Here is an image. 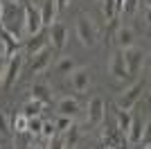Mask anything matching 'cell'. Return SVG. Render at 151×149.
I'll list each match as a JSON object with an SVG mask.
<instances>
[{
    "mask_svg": "<svg viewBox=\"0 0 151 149\" xmlns=\"http://www.w3.org/2000/svg\"><path fill=\"white\" fill-rule=\"evenodd\" d=\"M0 27L20 41L25 30V0H0Z\"/></svg>",
    "mask_w": 151,
    "mask_h": 149,
    "instance_id": "6da1fadb",
    "label": "cell"
},
{
    "mask_svg": "<svg viewBox=\"0 0 151 149\" xmlns=\"http://www.w3.org/2000/svg\"><path fill=\"white\" fill-rule=\"evenodd\" d=\"M122 59H124L126 74H129V77H135V74L142 70V66H145V50L131 45V48H126L124 52H122Z\"/></svg>",
    "mask_w": 151,
    "mask_h": 149,
    "instance_id": "7a4b0ae2",
    "label": "cell"
},
{
    "mask_svg": "<svg viewBox=\"0 0 151 149\" xmlns=\"http://www.w3.org/2000/svg\"><path fill=\"white\" fill-rule=\"evenodd\" d=\"M23 63H25V54H12L7 59V66H5V74H2V86L5 88H12L14 81L20 77V70H23Z\"/></svg>",
    "mask_w": 151,
    "mask_h": 149,
    "instance_id": "3957f363",
    "label": "cell"
},
{
    "mask_svg": "<svg viewBox=\"0 0 151 149\" xmlns=\"http://www.w3.org/2000/svg\"><path fill=\"white\" fill-rule=\"evenodd\" d=\"M77 36L81 41V45H86V48H93L97 43V30H95L93 20L88 16H79L77 18Z\"/></svg>",
    "mask_w": 151,
    "mask_h": 149,
    "instance_id": "277c9868",
    "label": "cell"
},
{
    "mask_svg": "<svg viewBox=\"0 0 151 149\" xmlns=\"http://www.w3.org/2000/svg\"><path fill=\"white\" fill-rule=\"evenodd\" d=\"M145 81H135L131 88H126L124 93L117 97V108H122V111H131L133 106H135V102H138L140 97H142V90H145Z\"/></svg>",
    "mask_w": 151,
    "mask_h": 149,
    "instance_id": "5b68a950",
    "label": "cell"
},
{
    "mask_svg": "<svg viewBox=\"0 0 151 149\" xmlns=\"http://www.w3.org/2000/svg\"><path fill=\"white\" fill-rule=\"evenodd\" d=\"M43 30V23H41V14L34 5H29L25 0V34L27 36H34L36 32Z\"/></svg>",
    "mask_w": 151,
    "mask_h": 149,
    "instance_id": "8992f818",
    "label": "cell"
},
{
    "mask_svg": "<svg viewBox=\"0 0 151 149\" xmlns=\"http://www.w3.org/2000/svg\"><path fill=\"white\" fill-rule=\"evenodd\" d=\"M52 45H47V48H43L41 52H36V54H32V63H29V72L32 74H38V72H43L47 66H50L52 61Z\"/></svg>",
    "mask_w": 151,
    "mask_h": 149,
    "instance_id": "52a82bcc",
    "label": "cell"
},
{
    "mask_svg": "<svg viewBox=\"0 0 151 149\" xmlns=\"http://www.w3.org/2000/svg\"><path fill=\"white\" fill-rule=\"evenodd\" d=\"M47 34H50V45L54 50H61L68 41V30H65V25L63 23H52L47 27Z\"/></svg>",
    "mask_w": 151,
    "mask_h": 149,
    "instance_id": "ba28073f",
    "label": "cell"
},
{
    "mask_svg": "<svg viewBox=\"0 0 151 149\" xmlns=\"http://www.w3.org/2000/svg\"><path fill=\"white\" fill-rule=\"evenodd\" d=\"M47 45H50V34H47V30H41L34 36H29V41L25 45V52L32 56V54H36V52H41L43 48H47Z\"/></svg>",
    "mask_w": 151,
    "mask_h": 149,
    "instance_id": "9c48e42d",
    "label": "cell"
},
{
    "mask_svg": "<svg viewBox=\"0 0 151 149\" xmlns=\"http://www.w3.org/2000/svg\"><path fill=\"white\" fill-rule=\"evenodd\" d=\"M106 115V104H104V99L99 95H95L93 99L88 102V122L90 124H99Z\"/></svg>",
    "mask_w": 151,
    "mask_h": 149,
    "instance_id": "30bf717a",
    "label": "cell"
},
{
    "mask_svg": "<svg viewBox=\"0 0 151 149\" xmlns=\"http://www.w3.org/2000/svg\"><path fill=\"white\" fill-rule=\"evenodd\" d=\"M70 84H72V88L77 93H83L90 84V70L88 68H75L70 72Z\"/></svg>",
    "mask_w": 151,
    "mask_h": 149,
    "instance_id": "8fae6325",
    "label": "cell"
},
{
    "mask_svg": "<svg viewBox=\"0 0 151 149\" xmlns=\"http://www.w3.org/2000/svg\"><path fill=\"white\" fill-rule=\"evenodd\" d=\"M149 129V127H142V118H138V115H131V124H129V131H126V138H129V142L131 145H138L140 140H142V136H145V131Z\"/></svg>",
    "mask_w": 151,
    "mask_h": 149,
    "instance_id": "7c38bea8",
    "label": "cell"
},
{
    "mask_svg": "<svg viewBox=\"0 0 151 149\" xmlns=\"http://www.w3.org/2000/svg\"><path fill=\"white\" fill-rule=\"evenodd\" d=\"M57 111L63 118H72V115L79 113V104H77V99H72V97H63V99H59Z\"/></svg>",
    "mask_w": 151,
    "mask_h": 149,
    "instance_id": "4fadbf2b",
    "label": "cell"
},
{
    "mask_svg": "<svg viewBox=\"0 0 151 149\" xmlns=\"http://www.w3.org/2000/svg\"><path fill=\"white\" fill-rule=\"evenodd\" d=\"M32 99H36L41 104H50L52 102V88L45 84H34L32 86Z\"/></svg>",
    "mask_w": 151,
    "mask_h": 149,
    "instance_id": "5bb4252c",
    "label": "cell"
},
{
    "mask_svg": "<svg viewBox=\"0 0 151 149\" xmlns=\"http://www.w3.org/2000/svg\"><path fill=\"white\" fill-rule=\"evenodd\" d=\"M41 23H43V27H50L52 20H54V16H57V5H54V0H45L43 2V9H41Z\"/></svg>",
    "mask_w": 151,
    "mask_h": 149,
    "instance_id": "9a60e30c",
    "label": "cell"
},
{
    "mask_svg": "<svg viewBox=\"0 0 151 149\" xmlns=\"http://www.w3.org/2000/svg\"><path fill=\"white\" fill-rule=\"evenodd\" d=\"M111 74H113L117 81L126 79L129 74H126V68H124V59H122V54H113V59H111Z\"/></svg>",
    "mask_w": 151,
    "mask_h": 149,
    "instance_id": "2e32d148",
    "label": "cell"
},
{
    "mask_svg": "<svg viewBox=\"0 0 151 149\" xmlns=\"http://www.w3.org/2000/svg\"><path fill=\"white\" fill-rule=\"evenodd\" d=\"M117 43L122 45V50L135 45V32H133L131 27H120V32H117Z\"/></svg>",
    "mask_w": 151,
    "mask_h": 149,
    "instance_id": "e0dca14e",
    "label": "cell"
},
{
    "mask_svg": "<svg viewBox=\"0 0 151 149\" xmlns=\"http://www.w3.org/2000/svg\"><path fill=\"white\" fill-rule=\"evenodd\" d=\"M75 68H77V61L72 59V56H61L54 70H57V74H70Z\"/></svg>",
    "mask_w": 151,
    "mask_h": 149,
    "instance_id": "ac0fdd59",
    "label": "cell"
},
{
    "mask_svg": "<svg viewBox=\"0 0 151 149\" xmlns=\"http://www.w3.org/2000/svg\"><path fill=\"white\" fill-rule=\"evenodd\" d=\"M43 106L45 104H41V102H36V99H29V102L23 106V115H25L27 120H29V118H38L41 111H43Z\"/></svg>",
    "mask_w": 151,
    "mask_h": 149,
    "instance_id": "d6986e66",
    "label": "cell"
},
{
    "mask_svg": "<svg viewBox=\"0 0 151 149\" xmlns=\"http://www.w3.org/2000/svg\"><path fill=\"white\" fill-rule=\"evenodd\" d=\"M129 124H131V113L117 108V133H120V136H126Z\"/></svg>",
    "mask_w": 151,
    "mask_h": 149,
    "instance_id": "ffe728a7",
    "label": "cell"
},
{
    "mask_svg": "<svg viewBox=\"0 0 151 149\" xmlns=\"http://www.w3.org/2000/svg\"><path fill=\"white\" fill-rule=\"evenodd\" d=\"M61 138H63V147H65V149H75L77 138H79V131H77V127H75V124H70L68 129H65V136H61Z\"/></svg>",
    "mask_w": 151,
    "mask_h": 149,
    "instance_id": "44dd1931",
    "label": "cell"
},
{
    "mask_svg": "<svg viewBox=\"0 0 151 149\" xmlns=\"http://www.w3.org/2000/svg\"><path fill=\"white\" fill-rule=\"evenodd\" d=\"M101 12H104V18L111 23L117 16V7H115V0H101Z\"/></svg>",
    "mask_w": 151,
    "mask_h": 149,
    "instance_id": "7402d4cb",
    "label": "cell"
},
{
    "mask_svg": "<svg viewBox=\"0 0 151 149\" xmlns=\"http://www.w3.org/2000/svg\"><path fill=\"white\" fill-rule=\"evenodd\" d=\"M41 129H43L41 118H29L27 120V131H29L32 136H41Z\"/></svg>",
    "mask_w": 151,
    "mask_h": 149,
    "instance_id": "603a6c76",
    "label": "cell"
},
{
    "mask_svg": "<svg viewBox=\"0 0 151 149\" xmlns=\"http://www.w3.org/2000/svg\"><path fill=\"white\" fill-rule=\"evenodd\" d=\"M14 131H18V133L27 131V118L23 115V113H18V115L14 118Z\"/></svg>",
    "mask_w": 151,
    "mask_h": 149,
    "instance_id": "cb8c5ba5",
    "label": "cell"
},
{
    "mask_svg": "<svg viewBox=\"0 0 151 149\" xmlns=\"http://www.w3.org/2000/svg\"><path fill=\"white\" fill-rule=\"evenodd\" d=\"M41 136L45 138V140H50L52 136H57V127L52 122H43V129H41Z\"/></svg>",
    "mask_w": 151,
    "mask_h": 149,
    "instance_id": "d4e9b609",
    "label": "cell"
},
{
    "mask_svg": "<svg viewBox=\"0 0 151 149\" xmlns=\"http://www.w3.org/2000/svg\"><path fill=\"white\" fill-rule=\"evenodd\" d=\"M47 149H65L63 147V138L61 136H52L47 140Z\"/></svg>",
    "mask_w": 151,
    "mask_h": 149,
    "instance_id": "484cf974",
    "label": "cell"
},
{
    "mask_svg": "<svg viewBox=\"0 0 151 149\" xmlns=\"http://www.w3.org/2000/svg\"><path fill=\"white\" fill-rule=\"evenodd\" d=\"M0 133H2V136H7V133H9V124H7V115L2 111H0Z\"/></svg>",
    "mask_w": 151,
    "mask_h": 149,
    "instance_id": "4316f807",
    "label": "cell"
},
{
    "mask_svg": "<svg viewBox=\"0 0 151 149\" xmlns=\"http://www.w3.org/2000/svg\"><path fill=\"white\" fill-rule=\"evenodd\" d=\"M70 124H72V122H70V118H63V115H61V118L57 120V124H54V127H57L59 131H65V129L70 127Z\"/></svg>",
    "mask_w": 151,
    "mask_h": 149,
    "instance_id": "83f0119b",
    "label": "cell"
},
{
    "mask_svg": "<svg viewBox=\"0 0 151 149\" xmlns=\"http://www.w3.org/2000/svg\"><path fill=\"white\" fill-rule=\"evenodd\" d=\"M54 5H57V12H59V9H65L70 5V0H54Z\"/></svg>",
    "mask_w": 151,
    "mask_h": 149,
    "instance_id": "f1b7e54d",
    "label": "cell"
},
{
    "mask_svg": "<svg viewBox=\"0 0 151 149\" xmlns=\"http://www.w3.org/2000/svg\"><path fill=\"white\" fill-rule=\"evenodd\" d=\"M104 149H113V147H104Z\"/></svg>",
    "mask_w": 151,
    "mask_h": 149,
    "instance_id": "f546056e",
    "label": "cell"
}]
</instances>
